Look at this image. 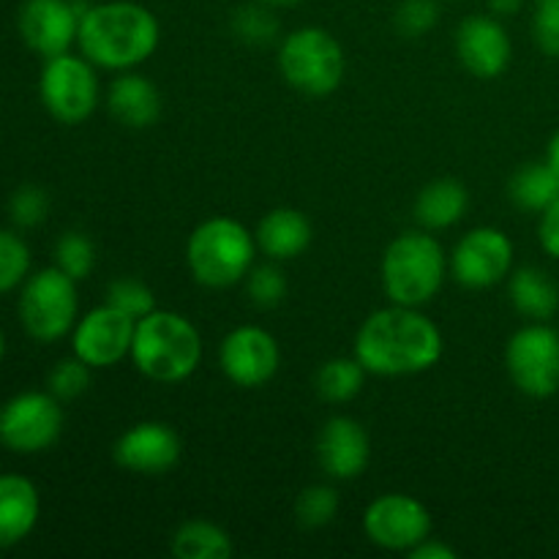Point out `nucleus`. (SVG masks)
<instances>
[{
  "label": "nucleus",
  "instance_id": "ea45409f",
  "mask_svg": "<svg viewBox=\"0 0 559 559\" xmlns=\"http://www.w3.org/2000/svg\"><path fill=\"white\" fill-rule=\"evenodd\" d=\"M546 162H549L551 167H555L557 173H559V129H557V134L551 136V142H549V156H546Z\"/></svg>",
  "mask_w": 559,
  "mask_h": 559
},
{
  "label": "nucleus",
  "instance_id": "f3484780",
  "mask_svg": "<svg viewBox=\"0 0 559 559\" xmlns=\"http://www.w3.org/2000/svg\"><path fill=\"white\" fill-rule=\"evenodd\" d=\"M456 52L464 69L478 80H495L511 63V38L500 20L486 14L467 16L456 31Z\"/></svg>",
  "mask_w": 559,
  "mask_h": 559
},
{
  "label": "nucleus",
  "instance_id": "c756f323",
  "mask_svg": "<svg viewBox=\"0 0 559 559\" xmlns=\"http://www.w3.org/2000/svg\"><path fill=\"white\" fill-rule=\"evenodd\" d=\"M246 289L257 309H276L284 298H287V278L273 260L267 265H254L246 276Z\"/></svg>",
  "mask_w": 559,
  "mask_h": 559
},
{
  "label": "nucleus",
  "instance_id": "a19ab883",
  "mask_svg": "<svg viewBox=\"0 0 559 559\" xmlns=\"http://www.w3.org/2000/svg\"><path fill=\"white\" fill-rule=\"evenodd\" d=\"M257 3H265V5H295L298 0H257Z\"/></svg>",
  "mask_w": 559,
  "mask_h": 559
},
{
  "label": "nucleus",
  "instance_id": "b1692460",
  "mask_svg": "<svg viewBox=\"0 0 559 559\" xmlns=\"http://www.w3.org/2000/svg\"><path fill=\"white\" fill-rule=\"evenodd\" d=\"M169 549L178 559H229L235 546L227 530L205 519H191L175 530Z\"/></svg>",
  "mask_w": 559,
  "mask_h": 559
},
{
  "label": "nucleus",
  "instance_id": "dca6fc26",
  "mask_svg": "<svg viewBox=\"0 0 559 559\" xmlns=\"http://www.w3.org/2000/svg\"><path fill=\"white\" fill-rule=\"evenodd\" d=\"M82 11L69 0H25L20 9V36L41 58L69 52L80 33Z\"/></svg>",
  "mask_w": 559,
  "mask_h": 559
},
{
  "label": "nucleus",
  "instance_id": "1a4fd4ad",
  "mask_svg": "<svg viewBox=\"0 0 559 559\" xmlns=\"http://www.w3.org/2000/svg\"><path fill=\"white\" fill-rule=\"evenodd\" d=\"M63 435V409L52 393L27 391L0 407V445L31 456L44 453Z\"/></svg>",
  "mask_w": 559,
  "mask_h": 559
},
{
  "label": "nucleus",
  "instance_id": "bb28decb",
  "mask_svg": "<svg viewBox=\"0 0 559 559\" xmlns=\"http://www.w3.org/2000/svg\"><path fill=\"white\" fill-rule=\"evenodd\" d=\"M338 513V491L333 486L317 484L300 491L298 502H295V516L298 524L306 530H320L336 519Z\"/></svg>",
  "mask_w": 559,
  "mask_h": 559
},
{
  "label": "nucleus",
  "instance_id": "c9c22d12",
  "mask_svg": "<svg viewBox=\"0 0 559 559\" xmlns=\"http://www.w3.org/2000/svg\"><path fill=\"white\" fill-rule=\"evenodd\" d=\"M533 36L549 58H559V0H535Z\"/></svg>",
  "mask_w": 559,
  "mask_h": 559
},
{
  "label": "nucleus",
  "instance_id": "7c9ffc66",
  "mask_svg": "<svg viewBox=\"0 0 559 559\" xmlns=\"http://www.w3.org/2000/svg\"><path fill=\"white\" fill-rule=\"evenodd\" d=\"M107 304L120 309L123 314L134 317V320H142L145 314H151L156 309V295L147 284H142L140 278L123 276L118 282L109 284L107 289Z\"/></svg>",
  "mask_w": 559,
  "mask_h": 559
},
{
  "label": "nucleus",
  "instance_id": "0eeeda50",
  "mask_svg": "<svg viewBox=\"0 0 559 559\" xmlns=\"http://www.w3.org/2000/svg\"><path fill=\"white\" fill-rule=\"evenodd\" d=\"M76 311H80L76 282L58 265L44 267L25 278L20 295V320L31 338L41 344L58 342L74 331Z\"/></svg>",
  "mask_w": 559,
  "mask_h": 559
},
{
  "label": "nucleus",
  "instance_id": "f03ea898",
  "mask_svg": "<svg viewBox=\"0 0 559 559\" xmlns=\"http://www.w3.org/2000/svg\"><path fill=\"white\" fill-rule=\"evenodd\" d=\"M162 27L156 14L134 0H109L82 11L80 44L82 55L98 69L131 71L145 63L158 47Z\"/></svg>",
  "mask_w": 559,
  "mask_h": 559
},
{
  "label": "nucleus",
  "instance_id": "f8f14e48",
  "mask_svg": "<svg viewBox=\"0 0 559 559\" xmlns=\"http://www.w3.org/2000/svg\"><path fill=\"white\" fill-rule=\"evenodd\" d=\"M364 533L385 551H404L431 535V513L409 495H380L364 513Z\"/></svg>",
  "mask_w": 559,
  "mask_h": 559
},
{
  "label": "nucleus",
  "instance_id": "a211bd4d",
  "mask_svg": "<svg viewBox=\"0 0 559 559\" xmlns=\"http://www.w3.org/2000/svg\"><path fill=\"white\" fill-rule=\"evenodd\" d=\"M371 459V442L364 426L347 415H336L317 437V462L333 480H355Z\"/></svg>",
  "mask_w": 559,
  "mask_h": 559
},
{
  "label": "nucleus",
  "instance_id": "39448f33",
  "mask_svg": "<svg viewBox=\"0 0 559 559\" xmlns=\"http://www.w3.org/2000/svg\"><path fill=\"white\" fill-rule=\"evenodd\" d=\"M380 276L391 304L420 309L442 289L448 276V257L429 229L404 233L388 243Z\"/></svg>",
  "mask_w": 559,
  "mask_h": 559
},
{
  "label": "nucleus",
  "instance_id": "9d476101",
  "mask_svg": "<svg viewBox=\"0 0 559 559\" xmlns=\"http://www.w3.org/2000/svg\"><path fill=\"white\" fill-rule=\"evenodd\" d=\"M506 366L513 385L533 399L559 391V333L546 322L519 328L506 347Z\"/></svg>",
  "mask_w": 559,
  "mask_h": 559
},
{
  "label": "nucleus",
  "instance_id": "20e7f679",
  "mask_svg": "<svg viewBox=\"0 0 559 559\" xmlns=\"http://www.w3.org/2000/svg\"><path fill=\"white\" fill-rule=\"evenodd\" d=\"M257 249V238L238 218L213 216L189 235L186 265L202 287L227 289L249 276Z\"/></svg>",
  "mask_w": 559,
  "mask_h": 559
},
{
  "label": "nucleus",
  "instance_id": "412c9836",
  "mask_svg": "<svg viewBox=\"0 0 559 559\" xmlns=\"http://www.w3.org/2000/svg\"><path fill=\"white\" fill-rule=\"evenodd\" d=\"M257 246L273 262H287L304 254L311 243V222L295 207H276L257 224Z\"/></svg>",
  "mask_w": 559,
  "mask_h": 559
},
{
  "label": "nucleus",
  "instance_id": "6ab92c4d",
  "mask_svg": "<svg viewBox=\"0 0 559 559\" xmlns=\"http://www.w3.org/2000/svg\"><path fill=\"white\" fill-rule=\"evenodd\" d=\"M41 500L33 480L22 475H0V549L16 546L33 533Z\"/></svg>",
  "mask_w": 559,
  "mask_h": 559
},
{
  "label": "nucleus",
  "instance_id": "2eb2a0df",
  "mask_svg": "<svg viewBox=\"0 0 559 559\" xmlns=\"http://www.w3.org/2000/svg\"><path fill=\"white\" fill-rule=\"evenodd\" d=\"M115 464L134 475H164L178 464L180 437L178 431L162 420H142L120 435L115 442Z\"/></svg>",
  "mask_w": 559,
  "mask_h": 559
},
{
  "label": "nucleus",
  "instance_id": "4c0bfd02",
  "mask_svg": "<svg viewBox=\"0 0 559 559\" xmlns=\"http://www.w3.org/2000/svg\"><path fill=\"white\" fill-rule=\"evenodd\" d=\"M409 559H456V551L451 549V546L440 544V540H435L429 535L426 540H420L415 549L407 551Z\"/></svg>",
  "mask_w": 559,
  "mask_h": 559
},
{
  "label": "nucleus",
  "instance_id": "5701e85b",
  "mask_svg": "<svg viewBox=\"0 0 559 559\" xmlns=\"http://www.w3.org/2000/svg\"><path fill=\"white\" fill-rule=\"evenodd\" d=\"M508 293H511L513 309L533 322L551 320L559 309V287L540 267H519L511 276Z\"/></svg>",
  "mask_w": 559,
  "mask_h": 559
},
{
  "label": "nucleus",
  "instance_id": "2f4dec72",
  "mask_svg": "<svg viewBox=\"0 0 559 559\" xmlns=\"http://www.w3.org/2000/svg\"><path fill=\"white\" fill-rule=\"evenodd\" d=\"M233 31L240 41L260 47V44H271L273 38H276L278 22L276 16L267 11L265 3H257L254 0V3L246 5V9L235 11Z\"/></svg>",
  "mask_w": 559,
  "mask_h": 559
},
{
  "label": "nucleus",
  "instance_id": "473e14b6",
  "mask_svg": "<svg viewBox=\"0 0 559 559\" xmlns=\"http://www.w3.org/2000/svg\"><path fill=\"white\" fill-rule=\"evenodd\" d=\"M49 393L60 402H69V399H80L82 393L91 385V366L85 360L66 358L55 364V369L49 371Z\"/></svg>",
  "mask_w": 559,
  "mask_h": 559
},
{
  "label": "nucleus",
  "instance_id": "f257e3e1",
  "mask_svg": "<svg viewBox=\"0 0 559 559\" xmlns=\"http://www.w3.org/2000/svg\"><path fill=\"white\" fill-rule=\"evenodd\" d=\"M355 358L377 377L420 374L440 364L442 333L415 306L391 304L364 320L355 336Z\"/></svg>",
  "mask_w": 559,
  "mask_h": 559
},
{
  "label": "nucleus",
  "instance_id": "58836bf2",
  "mask_svg": "<svg viewBox=\"0 0 559 559\" xmlns=\"http://www.w3.org/2000/svg\"><path fill=\"white\" fill-rule=\"evenodd\" d=\"M524 0H489L491 14L497 16H513L519 9H522Z\"/></svg>",
  "mask_w": 559,
  "mask_h": 559
},
{
  "label": "nucleus",
  "instance_id": "a878e982",
  "mask_svg": "<svg viewBox=\"0 0 559 559\" xmlns=\"http://www.w3.org/2000/svg\"><path fill=\"white\" fill-rule=\"evenodd\" d=\"M369 371L364 369L358 358H333L317 371V396L328 404H347L364 391V382Z\"/></svg>",
  "mask_w": 559,
  "mask_h": 559
},
{
  "label": "nucleus",
  "instance_id": "423d86ee",
  "mask_svg": "<svg viewBox=\"0 0 559 559\" xmlns=\"http://www.w3.org/2000/svg\"><path fill=\"white\" fill-rule=\"evenodd\" d=\"M278 69L295 91L306 96H328L347 71V58L336 38L322 27H298L278 49Z\"/></svg>",
  "mask_w": 559,
  "mask_h": 559
},
{
  "label": "nucleus",
  "instance_id": "9b49d317",
  "mask_svg": "<svg viewBox=\"0 0 559 559\" xmlns=\"http://www.w3.org/2000/svg\"><path fill=\"white\" fill-rule=\"evenodd\" d=\"M513 267V243L502 229H469L448 257V271L462 287L489 289L500 284Z\"/></svg>",
  "mask_w": 559,
  "mask_h": 559
},
{
  "label": "nucleus",
  "instance_id": "f704fd0d",
  "mask_svg": "<svg viewBox=\"0 0 559 559\" xmlns=\"http://www.w3.org/2000/svg\"><path fill=\"white\" fill-rule=\"evenodd\" d=\"M440 20V9L435 0H402L396 9V27L402 36L420 38Z\"/></svg>",
  "mask_w": 559,
  "mask_h": 559
},
{
  "label": "nucleus",
  "instance_id": "c85d7f7f",
  "mask_svg": "<svg viewBox=\"0 0 559 559\" xmlns=\"http://www.w3.org/2000/svg\"><path fill=\"white\" fill-rule=\"evenodd\" d=\"M31 271V249L20 235L0 229V293L25 284Z\"/></svg>",
  "mask_w": 559,
  "mask_h": 559
},
{
  "label": "nucleus",
  "instance_id": "393cba45",
  "mask_svg": "<svg viewBox=\"0 0 559 559\" xmlns=\"http://www.w3.org/2000/svg\"><path fill=\"white\" fill-rule=\"evenodd\" d=\"M511 202L522 211L544 213L551 202L559 200V173L549 162H533L516 169L508 183Z\"/></svg>",
  "mask_w": 559,
  "mask_h": 559
},
{
  "label": "nucleus",
  "instance_id": "4be33fe9",
  "mask_svg": "<svg viewBox=\"0 0 559 559\" xmlns=\"http://www.w3.org/2000/svg\"><path fill=\"white\" fill-rule=\"evenodd\" d=\"M469 194L464 189V183L453 178H440L431 180L424 186V191L418 194L415 202V218L424 229L437 233V229H448L456 222H462L464 213H467Z\"/></svg>",
  "mask_w": 559,
  "mask_h": 559
},
{
  "label": "nucleus",
  "instance_id": "6e6552de",
  "mask_svg": "<svg viewBox=\"0 0 559 559\" xmlns=\"http://www.w3.org/2000/svg\"><path fill=\"white\" fill-rule=\"evenodd\" d=\"M38 93L47 112L58 123H85L98 104V76L85 55H55L44 63Z\"/></svg>",
  "mask_w": 559,
  "mask_h": 559
},
{
  "label": "nucleus",
  "instance_id": "ddd939ff",
  "mask_svg": "<svg viewBox=\"0 0 559 559\" xmlns=\"http://www.w3.org/2000/svg\"><path fill=\"white\" fill-rule=\"evenodd\" d=\"M224 377L238 388H262L278 374L282 349L276 336L260 325H240L224 336L218 349Z\"/></svg>",
  "mask_w": 559,
  "mask_h": 559
},
{
  "label": "nucleus",
  "instance_id": "e433bc0d",
  "mask_svg": "<svg viewBox=\"0 0 559 559\" xmlns=\"http://www.w3.org/2000/svg\"><path fill=\"white\" fill-rule=\"evenodd\" d=\"M540 246L549 251L555 260H559V200L551 202L544 213H540Z\"/></svg>",
  "mask_w": 559,
  "mask_h": 559
},
{
  "label": "nucleus",
  "instance_id": "aec40b11",
  "mask_svg": "<svg viewBox=\"0 0 559 559\" xmlns=\"http://www.w3.org/2000/svg\"><path fill=\"white\" fill-rule=\"evenodd\" d=\"M109 112L129 129H147L162 115V93L147 76L134 71H120L118 80L109 85Z\"/></svg>",
  "mask_w": 559,
  "mask_h": 559
},
{
  "label": "nucleus",
  "instance_id": "cd10ccee",
  "mask_svg": "<svg viewBox=\"0 0 559 559\" xmlns=\"http://www.w3.org/2000/svg\"><path fill=\"white\" fill-rule=\"evenodd\" d=\"M55 265L69 273L74 282L91 276L93 265H96V249H93L91 238L82 233H66L55 246Z\"/></svg>",
  "mask_w": 559,
  "mask_h": 559
},
{
  "label": "nucleus",
  "instance_id": "7ed1b4c3",
  "mask_svg": "<svg viewBox=\"0 0 559 559\" xmlns=\"http://www.w3.org/2000/svg\"><path fill=\"white\" fill-rule=\"evenodd\" d=\"M131 360L136 371L158 385L189 380L202 360V336L189 317L153 309L136 320Z\"/></svg>",
  "mask_w": 559,
  "mask_h": 559
},
{
  "label": "nucleus",
  "instance_id": "72a5a7b5",
  "mask_svg": "<svg viewBox=\"0 0 559 559\" xmlns=\"http://www.w3.org/2000/svg\"><path fill=\"white\" fill-rule=\"evenodd\" d=\"M9 211L11 222H14L16 227H38L49 213L47 191L38 189V186H22V189H16L14 197H11Z\"/></svg>",
  "mask_w": 559,
  "mask_h": 559
},
{
  "label": "nucleus",
  "instance_id": "4468645a",
  "mask_svg": "<svg viewBox=\"0 0 559 559\" xmlns=\"http://www.w3.org/2000/svg\"><path fill=\"white\" fill-rule=\"evenodd\" d=\"M134 328V317L104 304L87 311L82 320H76L71 347H74L76 358L85 360L91 369H109V366H118L120 360L131 355Z\"/></svg>",
  "mask_w": 559,
  "mask_h": 559
},
{
  "label": "nucleus",
  "instance_id": "79ce46f5",
  "mask_svg": "<svg viewBox=\"0 0 559 559\" xmlns=\"http://www.w3.org/2000/svg\"><path fill=\"white\" fill-rule=\"evenodd\" d=\"M3 355H5V338L3 333H0V360H3Z\"/></svg>",
  "mask_w": 559,
  "mask_h": 559
}]
</instances>
